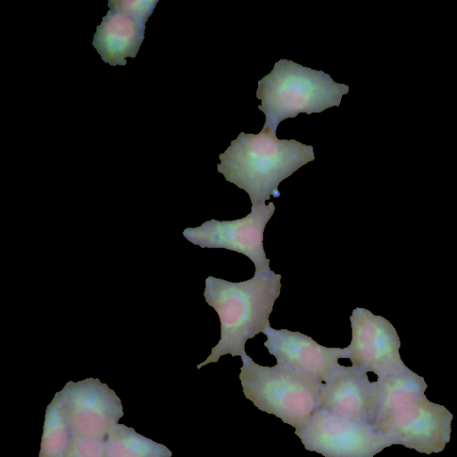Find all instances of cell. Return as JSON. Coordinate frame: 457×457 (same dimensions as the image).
Returning <instances> with one entry per match:
<instances>
[{"instance_id":"8","label":"cell","mask_w":457,"mask_h":457,"mask_svg":"<svg viewBox=\"0 0 457 457\" xmlns=\"http://www.w3.org/2000/svg\"><path fill=\"white\" fill-rule=\"evenodd\" d=\"M57 394L73 436L105 441L108 431L124 415L120 398L98 378L69 381Z\"/></svg>"},{"instance_id":"6","label":"cell","mask_w":457,"mask_h":457,"mask_svg":"<svg viewBox=\"0 0 457 457\" xmlns=\"http://www.w3.org/2000/svg\"><path fill=\"white\" fill-rule=\"evenodd\" d=\"M295 433L306 450L325 457H374L391 446L370 423L354 421L320 408Z\"/></svg>"},{"instance_id":"3","label":"cell","mask_w":457,"mask_h":457,"mask_svg":"<svg viewBox=\"0 0 457 457\" xmlns=\"http://www.w3.org/2000/svg\"><path fill=\"white\" fill-rule=\"evenodd\" d=\"M348 91L347 85L335 82L322 71L281 59L270 73L258 81L256 97L262 102L258 108L266 116L262 129L275 135L278 125L285 119L339 106Z\"/></svg>"},{"instance_id":"5","label":"cell","mask_w":457,"mask_h":457,"mask_svg":"<svg viewBox=\"0 0 457 457\" xmlns=\"http://www.w3.org/2000/svg\"><path fill=\"white\" fill-rule=\"evenodd\" d=\"M453 414L424 395L371 426L390 445H401L419 453L442 452L451 439Z\"/></svg>"},{"instance_id":"1","label":"cell","mask_w":457,"mask_h":457,"mask_svg":"<svg viewBox=\"0 0 457 457\" xmlns=\"http://www.w3.org/2000/svg\"><path fill=\"white\" fill-rule=\"evenodd\" d=\"M280 288L281 275L270 268L240 282L208 277L204 295L219 315L220 338L197 369L226 354L245 357L246 341L270 326L269 318Z\"/></svg>"},{"instance_id":"7","label":"cell","mask_w":457,"mask_h":457,"mask_svg":"<svg viewBox=\"0 0 457 457\" xmlns=\"http://www.w3.org/2000/svg\"><path fill=\"white\" fill-rule=\"evenodd\" d=\"M275 212L273 203L252 205L245 217L220 221L211 220L195 228L184 229L183 236L202 248H223L244 254L253 262L254 271L270 268L263 248V234Z\"/></svg>"},{"instance_id":"10","label":"cell","mask_w":457,"mask_h":457,"mask_svg":"<svg viewBox=\"0 0 457 457\" xmlns=\"http://www.w3.org/2000/svg\"><path fill=\"white\" fill-rule=\"evenodd\" d=\"M350 321L352 340L346 348L353 366L379 377L404 364L399 353L400 338L386 318L357 307Z\"/></svg>"},{"instance_id":"15","label":"cell","mask_w":457,"mask_h":457,"mask_svg":"<svg viewBox=\"0 0 457 457\" xmlns=\"http://www.w3.org/2000/svg\"><path fill=\"white\" fill-rule=\"evenodd\" d=\"M71 436L66 412L56 393L46 411L39 457H63Z\"/></svg>"},{"instance_id":"16","label":"cell","mask_w":457,"mask_h":457,"mask_svg":"<svg viewBox=\"0 0 457 457\" xmlns=\"http://www.w3.org/2000/svg\"><path fill=\"white\" fill-rule=\"evenodd\" d=\"M63 457H107L105 441L72 435Z\"/></svg>"},{"instance_id":"13","label":"cell","mask_w":457,"mask_h":457,"mask_svg":"<svg viewBox=\"0 0 457 457\" xmlns=\"http://www.w3.org/2000/svg\"><path fill=\"white\" fill-rule=\"evenodd\" d=\"M373 385V411L370 421L377 420L406 406L425 395L428 386L424 378L405 364L378 377Z\"/></svg>"},{"instance_id":"4","label":"cell","mask_w":457,"mask_h":457,"mask_svg":"<svg viewBox=\"0 0 457 457\" xmlns=\"http://www.w3.org/2000/svg\"><path fill=\"white\" fill-rule=\"evenodd\" d=\"M241 360L239 379L245 396L295 429L303 427L318 408L323 383L278 363L262 366L249 355Z\"/></svg>"},{"instance_id":"9","label":"cell","mask_w":457,"mask_h":457,"mask_svg":"<svg viewBox=\"0 0 457 457\" xmlns=\"http://www.w3.org/2000/svg\"><path fill=\"white\" fill-rule=\"evenodd\" d=\"M158 0H110L109 11L96 27L92 45L110 65H126L145 38V23Z\"/></svg>"},{"instance_id":"11","label":"cell","mask_w":457,"mask_h":457,"mask_svg":"<svg viewBox=\"0 0 457 457\" xmlns=\"http://www.w3.org/2000/svg\"><path fill=\"white\" fill-rule=\"evenodd\" d=\"M267 337L264 346L277 363L327 382L339 366L340 358H347V348L326 347L312 337L288 329L266 327L262 332Z\"/></svg>"},{"instance_id":"12","label":"cell","mask_w":457,"mask_h":457,"mask_svg":"<svg viewBox=\"0 0 457 457\" xmlns=\"http://www.w3.org/2000/svg\"><path fill=\"white\" fill-rule=\"evenodd\" d=\"M373 385L367 372L340 365L322 384L318 408L359 422L370 423L373 411Z\"/></svg>"},{"instance_id":"2","label":"cell","mask_w":457,"mask_h":457,"mask_svg":"<svg viewBox=\"0 0 457 457\" xmlns=\"http://www.w3.org/2000/svg\"><path fill=\"white\" fill-rule=\"evenodd\" d=\"M217 165L227 181L245 190L252 205L279 197V183L314 160L313 147L295 139H278L269 129L241 132L219 155Z\"/></svg>"},{"instance_id":"14","label":"cell","mask_w":457,"mask_h":457,"mask_svg":"<svg viewBox=\"0 0 457 457\" xmlns=\"http://www.w3.org/2000/svg\"><path fill=\"white\" fill-rule=\"evenodd\" d=\"M107 457H170L163 445L138 434L123 424L114 425L105 439Z\"/></svg>"}]
</instances>
